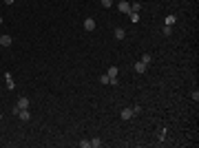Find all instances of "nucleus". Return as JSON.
<instances>
[{
  "label": "nucleus",
  "instance_id": "1",
  "mask_svg": "<svg viewBox=\"0 0 199 148\" xmlns=\"http://www.w3.org/2000/svg\"><path fill=\"white\" fill-rule=\"evenodd\" d=\"M22 109H29V97H20V100L16 102V106L11 109V113L18 115V111H22Z\"/></svg>",
  "mask_w": 199,
  "mask_h": 148
},
{
  "label": "nucleus",
  "instance_id": "2",
  "mask_svg": "<svg viewBox=\"0 0 199 148\" xmlns=\"http://www.w3.org/2000/svg\"><path fill=\"white\" fill-rule=\"evenodd\" d=\"M119 117H122L124 122H126V119H131V117H135V113H133V109H128V106H126V109H122V113H119Z\"/></svg>",
  "mask_w": 199,
  "mask_h": 148
},
{
  "label": "nucleus",
  "instance_id": "3",
  "mask_svg": "<svg viewBox=\"0 0 199 148\" xmlns=\"http://www.w3.org/2000/svg\"><path fill=\"white\" fill-rule=\"evenodd\" d=\"M117 9L122 11V13H126V16H128V11H131V5L126 2V0H119V2H117Z\"/></svg>",
  "mask_w": 199,
  "mask_h": 148
},
{
  "label": "nucleus",
  "instance_id": "4",
  "mask_svg": "<svg viewBox=\"0 0 199 148\" xmlns=\"http://www.w3.org/2000/svg\"><path fill=\"white\" fill-rule=\"evenodd\" d=\"M84 29L86 31H95V20H93V18H84Z\"/></svg>",
  "mask_w": 199,
  "mask_h": 148
},
{
  "label": "nucleus",
  "instance_id": "5",
  "mask_svg": "<svg viewBox=\"0 0 199 148\" xmlns=\"http://www.w3.org/2000/svg\"><path fill=\"white\" fill-rule=\"evenodd\" d=\"M113 35H115V40H124V38H126V31L122 29V27H115V31H113Z\"/></svg>",
  "mask_w": 199,
  "mask_h": 148
},
{
  "label": "nucleus",
  "instance_id": "6",
  "mask_svg": "<svg viewBox=\"0 0 199 148\" xmlns=\"http://www.w3.org/2000/svg\"><path fill=\"white\" fill-rule=\"evenodd\" d=\"M18 117L22 119V122H29V119H31V113H29V109H22V111H18Z\"/></svg>",
  "mask_w": 199,
  "mask_h": 148
},
{
  "label": "nucleus",
  "instance_id": "7",
  "mask_svg": "<svg viewBox=\"0 0 199 148\" xmlns=\"http://www.w3.org/2000/svg\"><path fill=\"white\" fill-rule=\"evenodd\" d=\"M5 80H7V88H9V91L16 88V82H13V75H11V73H5Z\"/></svg>",
  "mask_w": 199,
  "mask_h": 148
},
{
  "label": "nucleus",
  "instance_id": "8",
  "mask_svg": "<svg viewBox=\"0 0 199 148\" xmlns=\"http://www.w3.org/2000/svg\"><path fill=\"white\" fill-rule=\"evenodd\" d=\"M146 69H148V64H144L142 60L135 62V73H146Z\"/></svg>",
  "mask_w": 199,
  "mask_h": 148
},
{
  "label": "nucleus",
  "instance_id": "9",
  "mask_svg": "<svg viewBox=\"0 0 199 148\" xmlns=\"http://www.w3.org/2000/svg\"><path fill=\"white\" fill-rule=\"evenodd\" d=\"M11 42H13L11 35H0V44H2V47H11Z\"/></svg>",
  "mask_w": 199,
  "mask_h": 148
},
{
  "label": "nucleus",
  "instance_id": "10",
  "mask_svg": "<svg viewBox=\"0 0 199 148\" xmlns=\"http://www.w3.org/2000/svg\"><path fill=\"white\" fill-rule=\"evenodd\" d=\"M142 62L144 64H151L153 62V56H151V53H142Z\"/></svg>",
  "mask_w": 199,
  "mask_h": 148
},
{
  "label": "nucleus",
  "instance_id": "11",
  "mask_svg": "<svg viewBox=\"0 0 199 148\" xmlns=\"http://www.w3.org/2000/svg\"><path fill=\"white\" fill-rule=\"evenodd\" d=\"M106 73H109V77H117V73H119V69H117V66H111V69H109V71H106Z\"/></svg>",
  "mask_w": 199,
  "mask_h": 148
},
{
  "label": "nucleus",
  "instance_id": "12",
  "mask_svg": "<svg viewBox=\"0 0 199 148\" xmlns=\"http://www.w3.org/2000/svg\"><path fill=\"white\" fill-rule=\"evenodd\" d=\"M128 18H131V22H137L139 20V13L137 11H128Z\"/></svg>",
  "mask_w": 199,
  "mask_h": 148
},
{
  "label": "nucleus",
  "instance_id": "13",
  "mask_svg": "<svg viewBox=\"0 0 199 148\" xmlns=\"http://www.w3.org/2000/svg\"><path fill=\"white\" fill-rule=\"evenodd\" d=\"M91 146H93V148H100V146H102V139H100V137H93V139H91Z\"/></svg>",
  "mask_w": 199,
  "mask_h": 148
},
{
  "label": "nucleus",
  "instance_id": "14",
  "mask_svg": "<svg viewBox=\"0 0 199 148\" xmlns=\"http://www.w3.org/2000/svg\"><path fill=\"white\" fill-rule=\"evenodd\" d=\"M175 16H166V27H172V24H175Z\"/></svg>",
  "mask_w": 199,
  "mask_h": 148
},
{
  "label": "nucleus",
  "instance_id": "15",
  "mask_svg": "<svg viewBox=\"0 0 199 148\" xmlns=\"http://www.w3.org/2000/svg\"><path fill=\"white\" fill-rule=\"evenodd\" d=\"M100 5H102L104 9H109V7H113V0H100Z\"/></svg>",
  "mask_w": 199,
  "mask_h": 148
},
{
  "label": "nucleus",
  "instance_id": "16",
  "mask_svg": "<svg viewBox=\"0 0 199 148\" xmlns=\"http://www.w3.org/2000/svg\"><path fill=\"white\" fill-rule=\"evenodd\" d=\"M100 82H102V84H109V82H111V77H109V73H104V75L100 77Z\"/></svg>",
  "mask_w": 199,
  "mask_h": 148
},
{
  "label": "nucleus",
  "instance_id": "17",
  "mask_svg": "<svg viewBox=\"0 0 199 148\" xmlns=\"http://www.w3.org/2000/svg\"><path fill=\"white\" fill-rule=\"evenodd\" d=\"M139 9H142L139 2H133V5H131V11H137V13H139Z\"/></svg>",
  "mask_w": 199,
  "mask_h": 148
},
{
  "label": "nucleus",
  "instance_id": "18",
  "mask_svg": "<svg viewBox=\"0 0 199 148\" xmlns=\"http://www.w3.org/2000/svg\"><path fill=\"white\" fill-rule=\"evenodd\" d=\"M190 97H193V100H195V102H199V91H197V88H195V91H193V93H190Z\"/></svg>",
  "mask_w": 199,
  "mask_h": 148
},
{
  "label": "nucleus",
  "instance_id": "19",
  "mask_svg": "<svg viewBox=\"0 0 199 148\" xmlns=\"http://www.w3.org/2000/svg\"><path fill=\"white\" fill-rule=\"evenodd\" d=\"M89 146H91L89 139H82V142H80V148H89Z\"/></svg>",
  "mask_w": 199,
  "mask_h": 148
},
{
  "label": "nucleus",
  "instance_id": "20",
  "mask_svg": "<svg viewBox=\"0 0 199 148\" xmlns=\"http://www.w3.org/2000/svg\"><path fill=\"white\" fill-rule=\"evenodd\" d=\"M131 109H133V113H135V115H139V113H142V106H131Z\"/></svg>",
  "mask_w": 199,
  "mask_h": 148
},
{
  "label": "nucleus",
  "instance_id": "21",
  "mask_svg": "<svg viewBox=\"0 0 199 148\" xmlns=\"http://www.w3.org/2000/svg\"><path fill=\"white\" fill-rule=\"evenodd\" d=\"M2 2H5V5H13V2H16V0H2Z\"/></svg>",
  "mask_w": 199,
  "mask_h": 148
},
{
  "label": "nucleus",
  "instance_id": "22",
  "mask_svg": "<svg viewBox=\"0 0 199 148\" xmlns=\"http://www.w3.org/2000/svg\"><path fill=\"white\" fill-rule=\"evenodd\" d=\"M0 24H2V18H0Z\"/></svg>",
  "mask_w": 199,
  "mask_h": 148
},
{
  "label": "nucleus",
  "instance_id": "23",
  "mask_svg": "<svg viewBox=\"0 0 199 148\" xmlns=\"http://www.w3.org/2000/svg\"><path fill=\"white\" fill-rule=\"evenodd\" d=\"M0 119H2V113H0Z\"/></svg>",
  "mask_w": 199,
  "mask_h": 148
},
{
  "label": "nucleus",
  "instance_id": "24",
  "mask_svg": "<svg viewBox=\"0 0 199 148\" xmlns=\"http://www.w3.org/2000/svg\"><path fill=\"white\" fill-rule=\"evenodd\" d=\"M0 47H2V44H0Z\"/></svg>",
  "mask_w": 199,
  "mask_h": 148
}]
</instances>
